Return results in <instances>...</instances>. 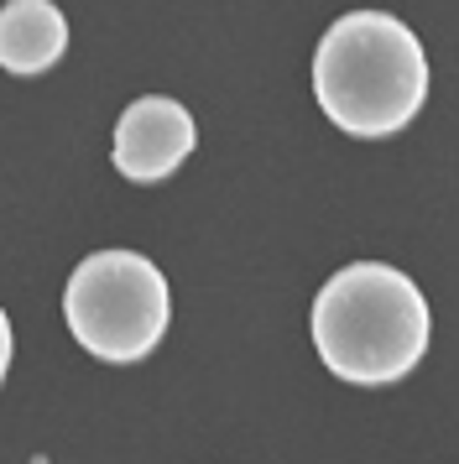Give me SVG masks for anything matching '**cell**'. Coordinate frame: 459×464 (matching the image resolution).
Here are the masks:
<instances>
[{"mask_svg": "<svg viewBox=\"0 0 459 464\" xmlns=\"http://www.w3.org/2000/svg\"><path fill=\"white\" fill-rule=\"evenodd\" d=\"M434 308L417 282L381 261L334 272L313 297L318 360L350 386H392L428 355Z\"/></svg>", "mask_w": 459, "mask_h": 464, "instance_id": "cell-1", "label": "cell"}, {"mask_svg": "<svg viewBox=\"0 0 459 464\" xmlns=\"http://www.w3.org/2000/svg\"><path fill=\"white\" fill-rule=\"evenodd\" d=\"M313 94L339 130L392 136L428 100V53L386 11H350L313 53Z\"/></svg>", "mask_w": 459, "mask_h": 464, "instance_id": "cell-2", "label": "cell"}, {"mask_svg": "<svg viewBox=\"0 0 459 464\" xmlns=\"http://www.w3.org/2000/svg\"><path fill=\"white\" fill-rule=\"evenodd\" d=\"M63 318L89 355L131 365L157 350L172 318L167 276L136 251H94L83 256L68 293H63Z\"/></svg>", "mask_w": 459, "mask_h": 464, "instance_id": "cell-3", "label": "cell"}, {"mask_svg": "<svg viewBox=\"0 0 459 464\" xmlns=\"http://www.w3.org/2000/svg\"><path fill=\"white\" fill-rule=\"evenodd\" d=\"M193 141H199L193 115L167 94H146L136 105H125L110 157H115L121 178H131V183H162L167 172H178L188 162Z\"/></svg>", "mask_w": 459, "mask_h": 464, "instance_id": "cell-4", "label": "cell"}, {"mask_svg": "<svg viewBox=\"0 0 459 464\" xmlns=\"http://www.w3.org/2000/svg\"><path fill=\"white\" fill-rule=\"evenodd\" d=\"M68 47V22L47 0L0 5V68L5 73H47Z\"/></svg>", "mask_w": 459, "mask_h": 464, "instance_id": "cell-5", "label": "cell"}, {"mask_svg": "<svg viewBox=\"0 0 459 464\" xmlns=\"http://www.w3.org/2000/svg\"><path fill=\"white\" fill-rule=\"evenodd\" d=\"M11 350H16V334H11V318H5V308H0V381H5V371H11Z\"/></svg>", "mask_w": 459, "mask_h": 464, "instance_id": "cell-6", "label": "cell"}]
</instances>
